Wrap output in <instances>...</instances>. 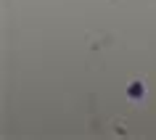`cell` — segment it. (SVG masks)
Segmentation results:
<instances>
[{
	"instance_id": "obj_1",
	"label": "cell",
	"mask_w": 156,
	"mask_h": 140,
	"mask_svg": "<svg viewBox=\"0 0 156 140\" xmlns=\"http://www.w3.org/2000/svg\"><path fill=\"white\" fill-rule=\"evenodd\" d=\"M130 95H132V98H140V95H143V85H140V82H132Z\"/></svg>"
}]
</instances>
